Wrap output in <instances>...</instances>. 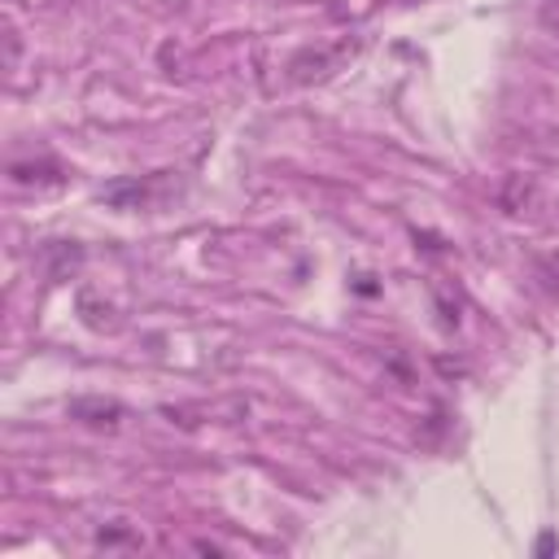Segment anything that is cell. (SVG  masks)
<instances>
[{
    "label": "cell",
    "instance_id": "cell-1",
    "mask_svg": "<svg viewBox=\"0 0 559 559\" xmlns=\"http://www.w3.org/2000/svg\"><path fill=\"white\" fill-rule=\"evenodd\" d=\"M70 415L83 419V424H92V428H118L122 406L118 402H105V397H74L70 402Z\"/></svg>",
    "mask_w": 559,
    "mask_h": 559
},
{
    "label": "cell",
    "instance_id": "cell-2",
    "mask_svg": "<svg viewBox=\"0 0 559 559\" xmlns=\"http://www.w3.org/2000/svg\"><path fill=\"white\" fill-rule=\"evenodd\" d=\"M498 201H502V210L520 214V210H524V205L533 201V179H524V175H507V183H502Z\"/></svg>",
    "mask_w": 559,
    "mask_h": 559
},
{
    "label": "cell",
    "instance_id": "cell-3",
    "mask_svg": "<svg viewBox=\"0 0 559 559\" xmlns=\"http://www.w3.org/2000/svg\"><path fill=\"white\" fill-rule=\"evenodd\" d=\"M537 280L559 297V253H542L537 258Z\"/></svg>",
    "mask_w": 559,
    "mask_h": 559
},
{
    "label": "cell",
    "instance_id": "cell-4",
    "mask_svg": "<svg viewBox=\"0 0 559 559\" xmlns=\"http://www.w3.org/2000/svg\"><path fill=\"white\" fill-rule=\"evenodd\" d=\"M555 550V533H542V542H537V555H550Z\"/></svg>",
    "mask_w": 559,
    "mask_h": 559
}]
</instances>
